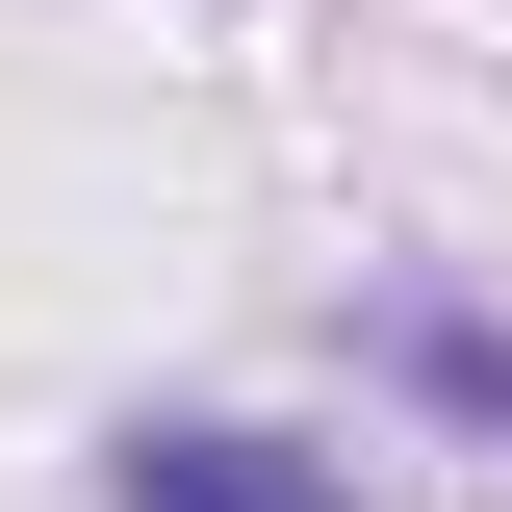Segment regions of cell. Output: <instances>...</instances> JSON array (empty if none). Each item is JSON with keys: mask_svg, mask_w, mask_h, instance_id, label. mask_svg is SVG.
Here are the masks:
<instances>
[{"mask_svg": "<svg viewBox=\"0 0 512 512\" xmlns=\"http://www.w3.org/2000/svg\"><path fill=\"white\" fill-rule=\"evenodd\" d=\"M103 512H359V461H308V436H231V410H180V436H128V461H103Z\"/></svg>", "mask_w": 512, "mask_h": 512, "instance_id": "1", "label": "cell"}, {"mask_svg": "<svg viewBox=\"0 0 512 512\" xmlns=\"http://www.w3.org/2000/svg\"><path fill=\"white\" fill-rule=\"evenodd\" d=\"M384 359L436 384V410H512V333H487V308H410V333H384Z\"/></svg>", "mask_w": 512, "mask_h": 512, "instance_id": "2", "label": "cell"}]
</instances>
